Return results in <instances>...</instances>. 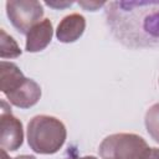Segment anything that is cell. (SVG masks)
Wrapping results in <instances>:
<instances>
[{
	"instance_id": "obj_7",
	"label": "cell",
	"mask_w": 159,
	"mask_h": 159,
	"mask_svg": "<svg viewBox=\"0 0 159 159\" xmlns=\"http://www.w3.org/2000/svg\"><path fill=\"white\" fill-rule=\"evenodd\" d=\"M52 34H53L52 22L48 19L41 20L26 35V51L27 52L42 51L51 42Z\"/></svg>"
},
{
	"instance_id": "obj_10",
	"label": "cell",
	"mask_w": 159,
	"mask_h": 159,
	"mask_svg": "<svg viewBox=\"0 0 159 159\" xmlns=\"http://www.w3.org/2000/svg\"><path fill=\"white\" fill-rule=\"evenodd\" d=\"M21 55V50L16 41L5 32L4 29L0 30V56L1 58H15Z\"/></svg>"
},
{
	"instance_id": "obj_8",
	"label": "cell",
	"mask_w": 159,
	"mask_h": 159,
	"mask_svg": "<svg viewBox=\"0 0 159 159\" xmlns=\"http://www.w3.org/2000/svg\"><path fill=\"white\" fill-rule=\"evenodd\" d=\"M40 97H41L40 86L34 80H30V78H26L22 86L19 87L16 91L6 94V98L9 99V102L19 108L32 107L39 102Z\"/></svg>"
},
{
	"instance_id": "obj_12",
	"label": "cell",
	"mask_w": 159,
	"mask_h": 159,
	"mask_svg": "<svg viewBox=\"0 0 159 159\" xmlns=\"http://www.w3.org/2000/svg\"><path fill=\"white\" fill-rule=\"evenodd\" d=\"M78 5L82 6L84 10L87 11H96L99 7H102L103 5H106V2H99V1H78Z\"/></svg>"
},
{
	"instance_id": "obj_13",
	"label": "cell",
	"mask_w": 159,
	"mask_h": 159,
	"mask_svg": "<svg viewBox=\"0 0 159 159\" xmlns=\"http://www.w3.org/2000/svg\"><path fill=\"white\" fill-rule=\"evenodd\" d=\"M140 159H159V149L158 148H147L142 154Z\"/></svg>"
},
{
	"instance_id": "obj_1",
	"label": "cell",
	"mask_w": 159,
	"mask_h": 159,
	"mask_svg": "<svg viewBox=\"0 0 159 159\" xmlns=\"http://www.w3.org/2000/svg\"><path fill=\"white\" fill-rule=\"evenodd\" d=\"M106 17L114 37L128 47L159 43V1H113Z\"/></svg>"
},
{
	"instance_id": "obj_14",
	"label": "cell",
	"mask_w": 159,
	"mask_h": 159,
	"mask_svg": "<svg viewBox=\"0 0 159 159\" xmlns=\"http://www.w3.org/2000/svg\"><path fill=\"white\" fill-rule=\"evenodd\" d=\"M47 6H51V7H56V9H61V7H67V6H71L73 2L70 1V2H51V1H46L45 2Z\"/></svg>"
},
{
	"instance_id": "obj_6",
	"label": "cell",
	"mask_w": 159,
	"mask_h": 159,
	"mask_svg": "<svg viewBox=\"0 0 159 159\" xmlns=\"http://www.w3.org/2000/svg\"><path fill=\"white\" fill-rule=\"evenodd\" d=\"M86 29V20L80 14H70L65 16L57 26L56 37L58 41L68 43L78 40Z\"/></svg>"
},
{
	"instance_id": "obj_17",
	"label": "cell",
	"mask_w": 159,
	"mask_h": 159,
	"mask_svg": "<svg viewBox=\"0 0 159 159\" xmlns=\"http://www.w3.org/2000/svg\"><path fill=\"white\" fill-rule=\"evenodd\" d=\"M65 159H97L96 157H82V158H73V157H70V158H65Z\"/></svg>"
},
{
	"instance_id": "obj_5",
	"label": "cell",
	"mask_w": 159,
	"mask_h": 159,
	"mask_svg": "<svg viewBox=\"0 0 159 159\" xmlns=\"http://www.w3.org/2000/svg\"><path fill=\"white\" fill-rule=\"evenodd\" d=\"M24 140L22 123L11 114L6 102H1V117H0V145L1 149L15 152Z\"/></svg>"
},
{
	"instance_id": "obj_3",
	"label": "cell",
	"mask_w": 159,
	"mask_h": 159,
	"mask_svg": "<svg viewBox=\"0 0 159 159\" xmlns=\"http://www.w3.org/2000/svg\"><path fill=\"white\" fill-rule=\"evenodd\" d=\"M148 148L147 142L133 133H116L106 137L99 144L102 159H140Z\"/></svg>"
},
{
	"instance_id": "obj_16",
	"label": "cell",
	"mask_w": 159,
	"mask_h": 159,
	"mask_svg": "<svg viewBox=\"0 0 159 159\" xmlns=\"http://www.w3.org/2000/svg\"><path fill=\"white\" fill-rule=\"evenodd\" d=\"M1 159H11V158H9V155L6 154V150H5V149H1Z\"/></svg>"
},
{
	"instance_id": "obj_2",
	"label": "cell",
	"mask_w": 159,
	"mask_h": 159,
	"mask_svg": "<svg viewBox=\"0 0 159 159\" xmlns=\"http://www.w3.org/2000/svg\"><path fill=\"white\" fill-rule=\"evenodd\" d=\"M65 124L52 116H36L27 124V142L39 154H53L66 140Z\"/></svg>"
},
{
	"instance_id": "obj_9",
	"label": "cell",
	"mask_w": 159,
	"mask_h": 159,
	"mask_svg": "<svg viewBox=\"0 0 159 159\" xmlns=\"http://www.w3.org/2000/svg\"><path fill=\"white\" fill-rule=\"evenodd\" d=\"M0 66V88L1 92L6 96L21 87L22 83L26 81V77L22 75L20 68L12 62L1 61Z\"/></svg>"
},
{
	"instance_id": "obj_4",
	"label": "cell",
	"mask_w": 159,
	"mask_h": 159,
	"mask_svg": "<svg viewBox=\"0 0 159 159\" xmlns=\"http://www.w3.org/2000/svg\"><path fill=\"white\" fill-rule=\"evenodd\" d=\"M6 14L12 26L27 35L43 16V7L36 0H11L6 1Z\"/></svg>"
},
{
	"instance_id": "obj_15",
	"label": "cell",
	"mask_w": 159,
	"mask_h": 159,
	"mask_svg": "<svg viewBox=\"0 0 159 159\" xmlns=\"http://www.w3.org/2000/svg\"><path fill=\"white\" fill-rule=\"evenodd\" d=\"M14 159H36V158L32 157V155H19V157H16Z\"/></svg>"
},
{
	"instance_id": "obj_11",
	"label": "cell",
	"mask_w": 159,
	"mask_h": 159,
	"mask_svg": "<svg viewBox=\"0 0 159 159\" xmlns=\"http://www.w3.org/2000/svg\"><path fill=\"white\" fill-rule=\"evenodd\" d=\"M145 128L149 135L159 143V103L153 104L145 113Z\"/></svg>"
}]
</instances>
